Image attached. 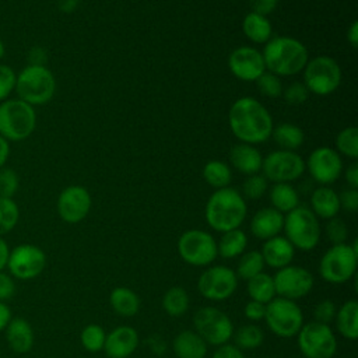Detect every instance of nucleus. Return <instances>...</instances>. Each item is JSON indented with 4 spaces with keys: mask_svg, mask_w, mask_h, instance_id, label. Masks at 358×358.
<instances>
[{
    "mask_svg": "<svg viewBox=\"0 0 358 358\" xmlns=\"http://www.w3.org/2000/svg\"><path fill=\"white\" fill-rule=\"evenodd\" d=\"M20 208L13 199L0 197V236L8 234L17 225Z\"/></svg>",
    "mask_w": 358,
    "mask_h": 358,
    "instance_id": "nucleus-38",
    "label": "nucleus"
},
{
    "mask_svg": "<svg viewBox=\"0 0 358 358\" xmlns=\"http://www.w3.org/2000/svg\"><path fill=\"white\" fill-rule=\"evenodd\" d=\"M267 192V179L263 175H249L242 183V196L243 199L257 200L264 196Z\"/></svg>",
    "mask_w": 358,
    "mask_h": 358,
    "instance_id": "nucleus-42",
    "label": "nucleus"
},
{
    "mask_svg": "<svg viewBox=\"0 0 358 358\" xmlns=\"http://www.w3.org/2000/svg\"><path fill=\"white\" fill-rule=\"evenodd\" d=\"M189 305L190 298L183 287H171L162 296V308L172 317L183 316L187 312Z\"/></svg>",
    "mask_w": 358,
    "mask_h": 358,
    "instance_id": "nucleus-34",
    "label": "nucleus"
},
{
    "mask_svg": "<svg viewBox=\"0 0 358 358\" xmlns=\"http://www.w3.org/2000/svg\"><path fill=\"white\" fill-rule=\"evenodd\" d=\"M310 210L312 213L323 220H330L337 217L340 208L338 194L327 186H320L313 190L310 196Z\"/></svg>",
    "mask_w": 358,
    "mask_h": 358,
    "instance_id": "nucleus-26",
    "label": "nucleus"
},
{
    "mask_svg": "<svg viewBox=\"0 0 358 358\" xmlns=\"http://www.w3.org/2000/svg\"><path fill=\"white\" fill-rule=\"evenodd\" d=\"M17 81L15 71L7 66L0 63V102L6 101L8 95L14 91Z\"/></svg>",
    "mask_w": 358,
    "mask_h": 358,
    "instance_id": "nucleus-45",
    "label": "nucleus"
},
{
    "mask_svg": "<svg viewBox=\"0 0 358 358\" xmlns=\"http://www.w3.org/2000/svg\"><path fill=\"white\" fill-rule=\"evenodd\" d=\"M10 320H11V310L4 302L0 301V331L6 329Z\"/></svg>",
    "mask_w": 358,
    "mask_h": 358,
    "instance_id": "nucleus-55",
    "label": "nucleus"
},
{
    "mask_svg": "<svg viewBox=\"0 0 358 358\" xmlns=\"http://www.w3.org/2000/svg\"><path fill=\"white\" fill-rule=\"evenodd\" d=\"M296 344L305 358H333L337 352V338L331 327L315 320L302 324Z\"/></svg>",
    "mask_w": 358,
    "mask_h": 358,
    "instance_id": "nucleus-10",
    "label": "nucleus"
},
{
    "mask_svg": "<svg viewBox=\"0 0 358 358\" xmlns=\"http://www.w3.org/2000/svg\"><path fill=\"white\" fill-rule=\"evenodd\" d=\"M138 333L131 326H119L106 334L103 351L108 358H127L138 347Z\"/></svg>",
    "mask_w": 358,
    "mask_h": 358,
    "instance_id": "nucleus-20",
    "label": "nucleus"
},
{
    "mask_svg": "<svg viewBox=\"0 0 358 358\" xmlns=\"http://www.w3.org/2000/svg\"><path fill=\"white\" fill-rule=\"evenodd\" d=\"M337 331L347 340L358 338V302L357 299L345 301L336 312Z\"/></svg>",
    "mask_w": 358,
    "mask_h": 358,
    "instance_id": "nucleus-27",
    "label": "nucleus"
},
{
    "mask_svg": "<svg viewBox=\"0 0 358 358\" xmlns=\"http://www.w3.org/2000/svg\"><path fill=\"white\" fill-rule=\"evenodd\" d=\"M6 340L10 348L17 354H25L31 351L34 345V330L28 320L22 317H14L6 326Z\"/></svg>",
    "mask_w": 358,
    "mask_h": 358,
    "instance_id": "nucleus-24",
    "label": "nucleus"
},
{
    "mask_svg": "<svg viewBox=\"0 0 358 358\" xmlns=\"http://www.w3.org/2000/svg\"><path fill=\"white\" fill-rule=\"evenodd\" d=\"M262 55L266 70L278 77L301 73L309 60L306 46L291 36L270 38Z\"/></svg>",
    "mask_w": 358,
    "mask_h": 358,
    "instance_id": "nucleus-2",
    "label": "nucleus"
},
{
    "mask_svg": "<svg viewBox=\"0 0 358 358\" xmlns=\"http://www.w3.org/2000/svg\"><path fill=\"white\" fill-rule=\"evenodd\" d=\"M20 186L18 175L11 168H1L0 169V197L13 199L17 193Z\"/></svg>",
    "mask_w": 358,
    "mask_h": 358,
    "instance_id": "nucleus-43",
    "label": "nucleus"
},
{
    "mask_svg": "<svg viewBox=\"0 0 358 358\" xmlns=\"http://www.w3.org/2000/svg\"><path fill=\"white\" fill-rule=\"evenodd\" d=\"M8 245L7 242L0 236V271H3V268L7 266V260H8Z\"/></svg>",
    "mask_w": 358,
    "mask_h": 358,
    "instance_id": "nucleus-58",
    "label": "nucleus"
},
{
    "mask_svg": "<svg viewBox=\"0 0 358 358\" xmlns=\"http://www.w3.org/2000/svg\"><path fill=\"white\" fill-rule=\"evenodd\" d=\"M341 83V69L330 56H316L303 67V84L309 92L320 96L334 92Z\"/></svg>",
    "mask_w": 358,
    "mask_h": 358,
    "instance_id": "nucleus-9",
    "label": "nucleus"
},
{
    "mask_svg": "<svg viewBox=\"0 0 358 358\" xmlns=\"http://www.w3.org/2000/svg\"><path fill=\"white\" fill-rule=\"evenodd\" d=\"M229 71L242 81H256L264 71L262 52L252 46H239L228 57Z\"/></svg>",
    "mask_w": 358,
    "mask_h": 358,
    "instance_id": "nucleus-19",
    "label": "nucleus"
},
{
    "mask_svg": "<svg viewBox=\"0 0 358 358\" xmlns=\"http://www.w3.org/2000/svg\"><path fill=\"white\" fill-rule=\"evenodd\" d=\"M172 350L178 358H206L208 344L194 330H183L173 338Z\"/></svg>",
    "mask_w": 358,
    "mask_h": 358,
    "instance_id": "nucleus-25",
    "label": "nucleus"
},
{
    "mask_svg": "<svg viewBox=\"0 0 358 358\" xmlns=\"http://www.w3.org/2000/svg\"><path fill=\"white\" fill-rule=\"evenodd\" d=\"M310 176L320 185L336 182L343 172V161L340 154L330 147L315 148L305 162Z\"/></svg>",
    "mask_w": 358,
    "mask_h": 358,
    "instance_id": "nucleus-17",
    "label": "nucleus"
},
{
    "mask_svg": "<svg viewBox=\"0 0 358 358\" xmlns=\"http://www.w3.org/2000/svg\"><path fill=\"white\" fill-rule=\"evenodd\" d=\"M340 200V208H344L345 211L355 213L358 210V190L357 189H348L338 194Z\"/></svg>",
    "mask_w": 358,
    "mask_h": 358,
    "instance_id": "nucleus-48",
    "label": "nucleus"
},
{
    "mask_svg": "<svg viewBox=\"0 0 358 358\" xmlns=\"http://www.w3.org/2000/svg\"><path fill=\"white\" fill-rule=\"evenodd\" d=\"M229 161L232 166L243 175H255L262 169L263 157L252 144L239 143L229 151Z\"/></svg>",
    "mask_w": 358,
    "mask_h": 358,
    "instance_id": "nucleus-23",
    "label": "nucleus"
},
{
    "mask_svg": "<svg viewBox=\"0 0 358 358\" xmlns=\"http://www.w3.org/2000/svg\"><path fill=\"white\" fill-rule=\"evenodd\" d=\"M178 252L183 262L190 266H210L218 256L214 236L203 229L185 231L178 241Z\"/></svg>",
    "mask_w": 358,
    "mask_h": 358,
    "instance_id": "nucleus-12",
    "label": "nucleus"
},
{
    "mask_svg": "<svg viewBox=\"0 0 358 358\" xmlns=\"http://www.w3.org/2000/svg\"><path fill=\"white\" fill-rule=\"evenodd\" d=\"M256 87L263 96H267L271 99L282 95V84H281L280 77L270 71H264L256 80Z\"/></svg>",
    "mask_w": 358,
    "mask_h": 358,
    "instance_id": "nucleus-41",
    "label": "nucleus"
},
{
    "mask_svg": "<svg viewBox=\"0 0 358 358\" xmlns=\"http://www.w3.org/2000/svg\"><path fill=\"white\" fill-rule=\"evenodd\" d=\"M213 358H245L243 351L239 350L234 344H222L218 345L213 354Z\"/></svg>",
    "mask_w": 358,
    "mask_h": 358,
    "instance_id": "nucleus-51",
    "label": "nucleus"
},
{
    "mask_svg": "<svg viewBox=\"0 0 358 358\" xmlns=\"http://www.w3.org/2000/svg\"><path fill=\"white\" fill-rule=\"evenodd\" d=\"M4 53H6V48H4V43H3V41H1V38H0V60L3 59Z\"/></svg>",
    "mask_w": 358,
    "mask_h": 358,
    "instance_id": "nucleus-60",
    "label": "nucleus"
},
{
    "mask_svg": "<svg viewBox=\"0 0 358 358\" xmlns=\"http://www.w3.org/2000/svg\"><path fill=\"white\" fill-rule=\"evenodd\" d=\"M36 126V113L32 105L20 98L0 103V136L7 141L28 138Z\"/></svg>",
    "mask_w": 358,
    "mask_h": 358,
    "instance_id": "nucleus-4",
    "label": "nucleus"
},
{
    "mask_svg": "<svg viewBox=\"0 0 358 358\" xmlns=\"http://www.w3.org/2000/svg\"><path fill=\"white\" fill-rule=\"evenodd\" d=\"M264 260L262 257L260 250H249L241 255L238 266H236V275L248 281L249 278L255 277L256 274L262 273L264 268Z\"/></svg>",
    "mask_w": 358,
    "mask_h": 358,
    "instance_id": "nucleus-37",
    "label": "nucleus"
},
{
    "mask_svg": "<svg viewBox=\"0 0 358 358\" xmlns=\"http://www.w3.org/2000/svg\"><path fill=\"white\" fill-rule=\"evenodd\" d=\"M275 295L287 298L291 301L301 299L306 296L315 284L312 273L301 266L288 264L282 268H278L273 275Z\"/></svg>",
    "mask_w": 358,
    "mask_h": 358,
    "instance_id": "nucleus-15",
    "label": "nucleus"
},
{
    "mask_svg": "<svg viewBox=\"0 0 358 358\" xmlns=\"http://www.w3.org/2000/svg\"><path fill=\"white\" fill-rule=\"evenodd\" d=\"M28 60L31 66H45L46 60H48V53L43 48L35 46L29 50L28 53Z\"/></svg>",
    "mask_w": 358,
    "mask_h": 358,
    "instance_id": "nucleus-53",
    "label": "nucleus"
},
{
    "mask_svg": "<svg viewBox=\"0 0 358 358\" xmlns=\"http://www.w3.org/2000/svg\"><path fill=\"white\" fill-rule=\"evenodd\" d=\"M243 313L245 316L250 320V322H259L264 319V313H266V305L262 302H256V301H249L245 308H243Z\"/></svg>",
    "mask_w": 358,
    "mask_h": 358,
    "instance_id": "nucleus-49",
    "label": "nucleus"
},
{
    "mask_svg": "<svg viewBox=\"0 0 358 358\" xmlns=\"http://www.w3.org/2000/svg\"><path fill=\"white\" fill-rule=\"evenodd\" d=\"M262 171L263 176L274 183H289L302 176L305 161L295 151L277 150L263 158Z\"/></svg>",
    "mask_w": 358,
    "mask_h": 358,
    "instance_id": "nucleus-13",
    "label": "nucleus"
},
{
    "mask_svg": "<svg viewBox=\"0 0 358 358\" xmlns=\"http://www.w3.org/2000/svg\"><path fill=\"white\" fill-rule=\"evenodd\" d=\"M80 0H59L57 1V6H59V10L63 11V13H71L77 8Z\"/></svg>",
    "mask_w": 358,
    "mask_h": 358,
    "instance_id": "nucleus-59",
    "label": "nucleus"
},
{
    "mask_svg": "<svg viewBox=\"0 0 358 358\" xmlns=\"http://www.w3.org/2000/svg\"><path fill=\"white\" fill-rule=\"evenodd\" d=\"M248 294L252 301L268 303L275 298V287L273 275L262 271L248 280Z\"/></svg>",
    "mask_w": 358,
    "mask_h": 358,
    "instance_id": "nucleus-32",
    "label": "nucleus"
},
{
    "mask_svg": "<svg viewBox=\"0 0 358 358\" xmlns=\"http://www.w3.org/2000/svg\"><path fill=\"white\" fill-rule=\"evenodd\" d=\"M336 147L343 155L355 159L358 157V130L355 126L343 129L336 137Z\"/></svg>",
    "mask_w": 358,
    "mask_h": 358,
    "instance_id": "nucleus-39",
    "label": "nucleus"
},
{
    "mask_svg": "<svg viewBox=\"0 0 358 358\" xmlns=\"http://www.w3.org/2000/svg\"><path fill=\"white\" fill-rule=\"evenodd\" d=\"M264 320L271 333L281 338L295 337L303 324L302 309L295 301L277 296L266 303Z\"/></svg>",
    "mask_w": 358,
    "mask_h": 358,
    "instance_id": "nucleus-8",
    "label": "nucleus"
},
{
    "mask_svg": "<svg viewBox=\"0 0 358 358\" xmlns=\"http://www.w3.org/2000/svg\"><path fill=\"white\" fill-rule=\"evenodd\" d=\"M282 229L294 249L308 252L315 249L320 241L319 220L305 206H298L284 215Z\"/></svg>",
    "mask_w": 358,
    "mask_h": 358,
    "instance_id": "nucleus-6",
    "label": "nucleus"
},
{
    "mask_svg": "<svg viewBox=\"0 0 358 358\" xmlns=\"http://www.w3.org/2000/svg\"><path fill=\"white\" fill-rule=\"evenodd\" d=\"M326 235H327V239L333 245L345 243L347 236H348V229H347L345 222L338 217L330 218L326 224Z\"/></svg>",
    "mask_w": 358,
    "mask_h": 358,
    "instance_id": "nucleus-44",
    "label": "nucleus"
},
{
    "mask_svg": "<svg viewBox=\"0 0 358 358\" xmlns=\"http://www.w3.org/2000/svg\"><path fill=\"white\" fill-rule=\"evenodd\" d=\"M284 225V215L273 207H264L255 213L250 220V232L257 239L267 241L280 235Z\"/></svg>",
    "mask_w": 358,
    "mask_h": 358,
    "instance_id": "nucleus-21",
    "label": "nucleus"
},
{
    "mask_svg": "<svg viewBox=\"0 0 358 358\" xmlns=\"http://www.w3.org/2000/svg\"><path fill=\"white\" fill-rule=\"evenodd\" d=\"M105 338H106L105 330L95 323L85 326L80 334V341L83 347L90 352H98L103 350Z\"/></svg>",
    "mask_w": 358,
    "mask_h": 358,
    "instance_id": "nucleus-40",
    "label": "nucleus"
},
{
    "mask_svg": "<svg viewBox=\"0 0 358 358\" xmlns=\"http://www.w3.org/2000/svg\"><path fill=\"white\" fill-rule=\"evenodd\" d=\"M204 180L214 189L228 187L232 180V172L229 166L218 159L208 161L203 168Z\"/></svg>",
    "mask_w": 358,
    "mask_h": 358,
    "instance_id": "nucleus-35",
    "label": "nucleus"
},
{
    "mask_svg": "<svg viewBox=\"0 0 358 358\" xmlns=\"http://www.w3.org/2000/svg\"><path fill=\"white\" fill-rule=\"evenodd\" d=\"M10 155V144L6 138L0 136V169L4 168V164Z\"/></svg>",
    "mask_w": 358,
    "mask_h": 358,
    "instance_id": "nucleus-57",
    "label": "nucleus"
},
{
    "mask_svg": "<svg viewBox=\"0 0 358 358\" xmlns=\"http://www.w3.org/2000/svg\"><path fill=\"white\" fill-rule=\"evenodd\" d=\"M242 31L253 43H266L270 41L273 29L267 17L257 13H248L242 21Z\"/></svg>",
    "mask_w": 358,
    "mask_h": 358,
    "instance_id": "nucleus-29",
    "label": "nucleus"
},
{
    "mask_svg": "<svg viewBox=\"0 0 358 358\" xmlns=\"http://www.w3.org/2000/svg\"><path fill=\"white\" fill-rule=\"evenodd\" d=\"M345 180L351 189L358 187V164L357 162H352L350 166H347Z\"/></svg>",
    "mask_w": 358,
    "mask_h": 358,
    "instance_id": "nucleus-54",
    "label": "nucleus"
},
{
    "mask_svg": "<svg viewBox=\"0 0 358 358\" xmlns=\"http://www.w3.org/2000/svg\"><path fill=\"white\" fill-rule=\"evenodd\" d=\"M15 92L20 99L35 106L49 102L56 91V80L46 66L24 67L15 81Z\"/></svg>",
    "mask_w": 358,
    "mask_h": 358,
    "instance_id": "nucleus-5",
    "label": "nucleus"
},
{
    "mask_svg": "<svg viewBox=\"0 0 358 358\" xmlns=\"http://www.w3.org/2000/svg\"><path fill=\"white\" fill-rule=\"evenodd\" d=\"M248 207L243 196L232 189H217L207 200L206 221L217 232H227L236 229L246 218Z\"/></svg>",
    "mask_w": 358,
    "mask_h": 358,
    "instance_id": "nucleus-3",
    "label": "nucleus"
},
{
    "mask_svg": "<svg viewBox=\"0 0 358 358\" xmlns=\"http://www.w3.org/2000/svg\"><path fill=\"white\" fill-rule=\"evenodd\" d=\"M347 41L351 45V48L355 49L358 46V22L357 21H354L347 29Z\"/></svg>",
    "mask_w": 358,
    "mask_h": 358,
    "instance_id": "nucleus-56",
    "label": "nucleus"
},
{
    "mask_svg": "<svg viewBox=\"0 0 358 358\" xmlns=\"http://www.w3.org/2000/svg\"><path fill=\"white\" fill-rule=\"evenodd\" d=\"M14 292H15V284L13 278L8 274L0 271V301L3 302L10 299L14 295Z\"/></svg>",
    "mask_w": 358,
    "mask_h": 358,
    "instance_id": "nucleus-52",
    "label": "nucleus"
},
{
    "mask_svg": "<svg viewBox=\"0 0 358 358\" xmlns=\"http://www.w3.org/2000/svg\"><path fill=\"white\" fill-rule=\"evenodd\" d=\"M260 253L266 266L278 270L291 264L295 255V249L285 236L277 235L274 238L264 241Z\"/></svg>",
    "mask_w": 358,
    "mask_h": 358,
    "instance_id": "nucleus-22",
    "label": "nucleus"
},
{
    "mask_svg": "<svg viewBox=\"0 0 358 358\" xmlns=\"http://www.w3.org/2000/svg\"><path fill=\"white\" fill-rule=\"evenodd\" d=\"M238 288L236 273L227 266H211L206 268L197 281L201 296L210 301H224L234 295Z\"/></svg>",
    "mask_w": 358,
    "mask_h": 358,
    "instance_id": "nucleus-14",
    "label": "nucleus"
},
{
    "mask_svg": "<svg viewBox=\"0 0 358 358\" xmlns=\"http://www.w3.org/2000/svg\"><path fill=\"white\" fill-rule=\"evenodd\" d=\"M271 136L274 141L281 147V150L287 151H294L303 143V131L294 123H281L273 127Z\"/></svg>",
    "mask_w": 358,
    "mask_h": 358,
    "instance_id": "nucleus-33",
    "label": "nucleus"
},
{
    "mask_svg": "<svg viewBox=\"0 0 358 358\" xmlns=\"http://www.w3.org/2000/svg\"><path fill=\"white\" fill-rule=\"evenodd\" d=\"M358 249L357 241L352 245L338 243L329 248L319 262L320 277L330 284H344L357 271Z\"/></svg>",
    "mask_w": 358,
    "mask_h": 358,
    "instance_id": "nucleus-7",
    "label": "nucleus"
},
{
    "mask_svg": "<svg viewBox=\"0 0 358 358\" xmlns=\"http://www.w3.org/2000/svg\"><path fill=\"white\" fill-rule=\"evenodd\" d=\"M109 303L112 309L123 317L136 316L140 310L138 295L127 287H116L109 295Z\"/></svg>",
    "mask_w": 358,
    "mask_h": 358,
    "instance_id": "nucleus-28",
    "label": "nucleus"
},
{
    "mask_svg": "<svg viewBox=\"0 0 358 358\" xmlns=\"http://www.w3.org/2000/svg\"><path fill=\"white\" fill-rule=\"evenodd\" d=\"M282 96H284V99H285V102H287L288 105L296 106V105L303 103V102L308 99L309 91H308V88L305 87L303 83H298V81H296V83L289 84V85L285 88Z\"/></svg>",
    "mask_w": 358,
    "mask_h": 358,
    "instance_id": "nucleus-47",
    "label": "nucleus"
},
{
    "mask_svg": "<svg viewBox=\"0 0 358 358\" xmlns=\"http://www.w3.org/2000/svg\"><path fill=\"white\" fill-rule=\"evenodd\" d=\"M248 246V236L246 234L236 228L227 232H222L218 243H217V252L224 259H235L245 253V249Z\"/></svg>",
    "mask_w": 358,
    "mask_h": 358,
    "instance_id": "nucleus-30",
    "label": "nucleus"
},
{
    "mask_svg": "<svg viewBox=\"0 0 358 358\" xmlns=\"http://www.w3.org/2000/svg\"><path fill=\"white\" fill-rule=\"evenodd\" d=\"M46 266L45 252L31 243L15 246L7 260L10 273L18 280H32L38 277Z\"/></svg>",
    "mask_w": 358,
    "mask_h": 358,
    "instance_id": "nucleus-16",
    "label": "nucleus"
},
{
    "mask_svg": "<svg viewBox=\"0 0 358 358\" xmlns=\"http://www.w3.org/2000/svg\"><path fill=\"white\" fill-rule=\"evenodd\" d=\"M235 344L239 350L242 351H250V350H256L257 347L262 345L263 340H264V333L263 330L257 326V324H242L239 326L234 334H232Z\"/></svg>",
    "mask_w": 358,
    "mask_h": 358,
    "instance_id": "nucleus-36",
    "label": "nucleus"
},
{
    "mask_svg": "<svg viewBox=\"0 0 358 358\" xmlns=\"http://www.w3.org/2000/svg\"><path fill=\"white\" fill-rule=\"evenodd\" d=\"M336 305L331 299H323L320 302L316 303V306L313 308V319L317 323H323V324H330L334 317H336Z\"/></svg>",
    "mask_w": 358,
    "mask_h": 358,
    "instance_id": "nucleus-46",
    "label": "nucleus"
},
{
    "mask_svg": "<svg viewBox=\"0 0 358 358\" xmlns=\"http://www.w3.org/2000/svg\"><path fill=\"white\" fill-rule=\"evenodd\" d=\"M270 201L273 208L287 214L299 206V196L291 183H275L270 190Z\"/></svg>",
    "mask_w": 358,
    "mask_h": 358,
    "instance_id": "nucleus-31",
    "label": "nucleus"
},
{
    "mask_svg": "<svg viewBox=\"0 0 358 358\" xmlns=\"http://www.w3.org/2000/svg\"><path fill=\"white\" fill-rule=\"evenodd\" d=\"M90 192L78 185L67 186L57 197V213L60 218L67 224H77L83 221L91 210Z\"/></svg>",
    "mask_w": 358,
    "mask_h": 358,
    "instance_id": "nucleus-18",
    "label": "nucleus"
},
{
    "mask_svg": "<svg viewBox=\"0 0 358 358\" xmlns=\"http://www.w3.org/2000/svg\"><path fill=\"white\" fill-rule=\"evenodd\" d=\"M194 331L210 345L227 344L234 334V324L227 313L215 306H203L193 315Z\"/></svg>",
    "mask_w": 358,
    "mask_h": 358,
    "instance_id": "nucleus-11",
    "label": "nucleus"
},
{
    "mask_svg": "<svg viewBox=\"0 0 358 358\" xmlns=\"http://www.w3.org/2000/svg\"><path fill=\"white\" fill-rule=\"evenodd\" d=\"M228 123L232 134L245 144H260L268 140L273 131L270 112L252 96L236 99L228 113Z\"/></svg>",
    "mask_w": 358,
    "mask_h": 358,
    "instance_id": "nucleus-1",
    "label": "nucleus"
},
{
    "mask_svg": "<svg viewBox=\"0 0 358 358\" xmlns=\"http://www.w3.org/2000/svg\"><path fill=\"white\" fill-rule=\"evenodd\" d=\"M278 1L280 0H249V4L253 13H257L266 17L275 10Z\"/></svg>",
    "mask_w": 358,
    "mask_h": 358,
    "instance_id": "nucleus-50",
    "label": "nucleus"
}]
</instances>
